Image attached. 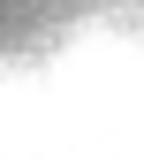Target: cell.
I'll list each match as a JSON object with an SVG mask.
<instances>
[{"label":"cell","instance_id":"cell-1","mask_svg":"<svg viewBox=\"0 0 144 160\" xmlns=\"http://www.w3.org/2000/svg\"><path fill=\"white\" fill-rule=\"evenodd\" d=\"M129 0H0V61H23V53H46L61 38L121 15Z\"/></svg>","mask_w":144,"mask_h":160}]
</instances>
